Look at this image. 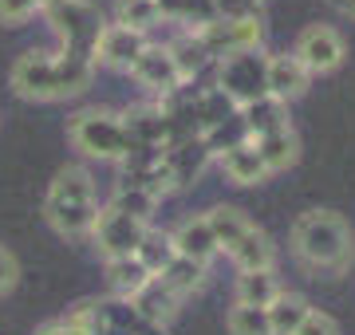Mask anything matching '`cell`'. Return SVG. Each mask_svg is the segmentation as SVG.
<instances>
[{"label":"cell","instance_id":"29","mask_svg":"<svg viewBox=\"0 0 355 335\" xmlns=\"http://www.w3.org/2000/svg\"><path fill=\"white\" fill-rule=\"evenodd\" d=\"M36 16V4L32 0H0V24L4 28H20Z\"/></svg>","mask_w":355,"mask_h":335},{"label":"cell","instance_id":"16","mask_svg":"<svg viewBox=\"0 0 355 335\" xmlns=\"http://www.w3.org/2000/svg\"><path fill=\"white\" fill-rule=\"evenodd\" d=\"M44 201H55V206H87L95 201V181L83 166H64L48 185V197Z\"/></svg>","mask_w":355,"mask_h":335},{"label":"cell","instance_id":"3","mask_svg":"<svg viewBox=\"0 0 355 335\" xmlns=\"http://www.w3.org/2000/svg\"><path fill=\"white\" fill-rule=\"evenodd\" d=\"M67 138L79 154L99 158V162H123L130 154V138L127 127H123V115L114 111H99V107H87V111H76L67 118Z\"/></svg>","mask_w":355,"mask_h":335},{"label":"cell","instance_id":"26","mask_svg":"<svg viewBox=\"0 0 355 335\" xmlns=\"http://www.w3.org/2000/svg\"><path fill=\"white\" fill-rule=\"evenodd\" d=\"M111 206L119 209V213H127V217L142 221V225H150L154 209H158V197H154L150 190H142V185H127V181H123V185L114 190Z\"/></svg>","mask_w":355,"mask_h":335},{"label":"cell","instance_id":"27","mask_svg":"<svg viewBox=\"0 0 355 335\" xmlns=\"http://www.w3.org/2000/svg\"><path fill=\"white\" fill-rule=\"evenodd\" d=\"M162 16H158V4L154 0H119L114 4V24L135 28V32H150Z\"/></svg>","mask_w":355,"mask_h":335},{"label":"cell","instance_id":"35","mask_svg":"<svg viewBox=\"0 0 355 335\" xmlns=\"http://www.w3.org/2000/svg\"><path fill=\"white\" fill-rule=\"evenodd\" d=\"M32 4H36V12H44V8H51V4H55V0H32Z\"/></svg>","mask_w":355,"mask_h":335},{"label":"cell","instance_id":"31","mask_svg":"<svg viewBox=\"0 0 355 335\" xmlns=\"http://www.w3.org/2000/svg\"><path fill=\"white\" fill-rule=\"evenodd\" d=\"M16 280H20V264H16V257L8 253V248L0 245V296H4V292H12Z\"/></svg>","mask_w":355,"mask_h":335},{"label":"cell","instance_id":"17","mask_svg":"<svg viewBox=\"0 0 355 335\" xmlns=\"http://www.w3.org/2000/svg\"><path fill=\"white\" fill-rule=\"evenodd\" d=\"M253 142V150L261 154L268 174H280V170L296 166V158H300V138H296V130H277V134H261V138H249Z\"/></svg>","mask_w":355,"mask_h":335},{"label":"cell","instance_id":"22","mask_svg":"<svg viewBox=\"0 0 355 335\" xmlns=\"http://www.w3.org/2000/svg\"><path fill=\"white\" fill-rule=\"evenodd\" d=\"M154 4H158V16H162V20L190 24V32L202 28V24H209L214 16H221L214 0H154Z\"/></svg>","mask_w":355,"mask_h":335},{"label":"cell","instance_id":"20","mask_svg":"<svg viewBox=\"0 0 355 335\" xmlns=\"http://www.w3.org/2000/svg\"><path fill=\"white\" fill-rule=\"evenodd\" d=\"M308 311H312V304H308L300 292H284V288H280L277 300L265 308V316H268L272 335H296V327L308 320Z\"/></svg>","mask_w":355,"mask_h":335},{"label":"cell","instance_id":"21","mask_svg":"<svg viewBox=\"0 0 355 335\" xmlns=\"http://www.w3.org/2000/svg\"><path fill=\"white\" fill-rule=\"evenodd\" d=\"M146 280H154L150 272L142 269L139 260L135 257H123V260H107V284H111V292L119 300H135L142 292V288H146Z\"/></svg>","mask_w":355,"mask_h":335},{"label":"cell","instance_id":"4","mask_svg":"<svg viewBox=\"0 0 355 335\" xmlns=\"http://www.w3.org/2000/svg\"><path fill=\"white\" fill-rule=\"evenodd\" d=\"M51 32L64 39V52L67 55H91L95 39L103 32L99 8L87 4V0H55L51 8H44Z\"/></svg>","mask_w":355,"mask_h":335},{"label":"cell","instance_id":"25","mask_svg":"<svg viewBox=\"0 0 355 335\" xmlns=\"http://www.w3.org/2000/svg\"><path fill=\"white\" fill-rule=\"evenodd\" d=\"M174 257H178V253H174V241H170V233H162V229H146L139 253H135V260H139V264L150 272V276H162V269H166Z\"/></svg>","mask_w":355,"mask_h":335},{"label":"cell","instance_id":"6","mask_svg":"<svg viewBox=\"0 0 355 335\" xmlns=\"http://www.w3.org/2000/svg\"><path fill=\"white\" fill-rule=\"evenodd\" d=\"M221 64V79H217V91L225 95L229 103L237 107H249L257 103L265 91V60L257 52H237V55H225V60H217Z\"/></svg>","mask_w":355,"mask_h":335},{"label":"cell","instance_id":"30","mask_svg":"<svg viewBox=\"0 0 355 335\" xmlns=\"http://www.w3.org/2000/svg\"><path fill=\"white\" fill-rule=\"evenodd\" d=\"M296 335H340V323L331 320L328 311L312 308V311H308V320L296 327Z\"/></svg>","mask_w":355,"mask_h":335},{"label":"cell","instance_id":"1","mask_svg":"<svg viewBox=\"0 0 355 335\" xmlns=\"http://www.w3.org/2000/svg\"><path fill=\"white\" fill-rule=\"evenodd\" d=\"M12 91L32 103H55L83 95L95 79L91 55H67V52H24L12 64Z\"/></svg>","mask_w":355,"mask_h":335},{"label":"cell","instance_id":"15","mask_svg":"<svg viewBox=\"0 0 355 335\" xmlns=\"http://www.w3.org/2000/svg\"><path fill=\"white\" fill-rule=\"evenodd\" d=\"M229 260L237 264V272H268L277 264V245H272V237L265 229L249 225V233L237 241V248L229 253Z\"/></svg>","mask_w":355,"mask_h":335},{"label":"cell","instance_id":"18","mask_svg":"<svg viewBox=\"0 0 355 335\" xmlns=\"http://www.w3.org/2000/svg\"><path fill=\"white\" fill-rule=\"evenodd\" d=\"M95 217H99V201H87V206H55V201H44V221L60 237H87Z\"/></svg>","mask_w":355,"mask_h":335},{"label":"cell","instance_id":"5","mask_svg":"<svg viewBox=\"0 0 355 335\" xmlns=\"http://www.w3.org/2000/svg\"><path fill=\"white\" fill-rule=\"evenodd\" d=\"M146 229H150V225H142V221L119 213L114 206H99V217L91 225V241H95L103 260H123V257H135V253H139Z\"/></svg>","mask_w":355,"mask_h":335},{"label":"cell","instance_id":"11","mask_svg":"<svg viewBox=\"0 0 355 335\" xmlns=\"http://www.w3.org/2000/svg\"><path fill=\"white\" fill-rule=\"evenodd\" d=\"M217 166H221V174H225L233 185H261V181H268V170H265V162H261V154L253 150L249 138L225 146V150L217 154Z\"/></svg>","mask_w":355,"mask_h":335},{"label":"cell","instance_id":"10","mask_svg":"<svg viewBox=\"0 0 355 335\" xmlns=\"http://www.w3.org/2000/svg\"><path fill=\"white\" fill-rule=\"evenodd\" d=\"M308 83H312V75L300 67V60H296L292 52L265 55V91L272 95V99L292 103V99H300V95L308 91Z\"/></svg>","mask_w":355,"mask_h":335},{"label":"cell","instance_id":"8","mask_svg":"<svg viewBox=\"0 0 355 335\" xmlns=\"http://www.w3.org/2000/svg\"><path fill=\"white\" fill-rule=\"evenodd\" d=\"M146 32H135V28H123V24H103L95 48H91V60L95 64H107V67H119V71H130L135 60L146 52Z\"/></svg>","mask_w":355,"mask_h":335},{"label":"cell","instance_id":"7","mask_svg":"<svg viewBox=\"0 0 355 335\" xmlns=\"http://www.w3.org/2000/svg\"><path fill=\"white\" fill-rule=\"evenodd\" d=\"M292 55L300 60V67H304L308 75H331V71L343 64L347 44H343V36L336 28L308 24L304 32L296 36V44H292Z\"/></svg>","mask_w":355,"mask_h":335},{"label":"cell","instance_id":"23","mask_svg":"<svg viewBox=\"0 0 355 335\" xmlns=\"http://www.w3.org/2000/svg\"><path fill=\"white\" fill-rule=\"evenodd\" d=\"M280 284H277V269L268 272H241L237 276V304H249V308H268L277 300Z\"/></svg>","mask_w":355,"mask_h":335},{"label":"cell","instance_id":"36","mask_svg":"<svg viewBox=\"0 0 355 335\" xmlns=\"http://www.w3.org/2000/svg\"><path fill=\"white\" fill-rule=\"evenodd\" d=\"M331 4H336V8H340V4H343V0H331Z\"/></svg>","mask_w":355,"mask_h":335},{"label":"cell","instance_id":"9","mask_svg":"<svg viewBox=\"0 0 355 335\" xmlns=\"http://www.w3.org/2000/svg\"><path fill=\"white\" fill-rule=\"evenodd\" d=\"M130 75H135V83H142L146 91L162 95V99L182 87V71H178V64H174L170 44H146V52L135 60Z\"/></svg>","mask_w":355,"mask_h":335},{"label":"cell","instance_id":"33","mask_svg":"<svg viewBox=\"0 0 355 335\" xmlns=\"http://www.w3.org/2000/svg\"><path fill=\"white\" fill-rule=\"evenodd\" d=\"M214 4H217V12H221V16H225L229 8H237V0H214Z\"/></svg>","mask_w":355,"mask_h":335},{"label":"cell","instance_id":"34","mask_svg":"<svg viewBox=\"0 0 355 335\" xmlns=\"http://www.w3.org/2000/svg\"><path fill=\"white\" fill-rule=\"evenodd\" d=\"M340 12H343V16H352V20H355V0H343V4H340Z\"/></svg>","mask_w":355,"mask_h":335},{"label":"cell","instance_id":"2","mask_svg":"<svg viewBox=\"0 0 355 335\" xmlns=\"http://www.w3.org/2000/svg\"><path fill=\"white\" fill-rule=\"evenodd\" d=\"M292 253L312 272H343L355 257L352 225L336 209H308L292 221Z\"/></svg>","mask_w":355,"mask_h":335},{"label":"cell","instance_id":"14","mask_svg":"<svg viewBox=\"0 0 355 335\" xmlns=\"http://www.w3.org/2000/svg\"><path fill=\"white\" fill-rule=\"evenodd\" d=\"M241 127H245V138H261V134L288 130V103H280L272 95H261L257 103L241 107Z\"/></svg>","mask_w":355,"mask_h":335},{"label":"cell","instance_id":"12","mask_svg":"<svg viewBox=\"0 0 355 335\" xmlns=\"http://www.w3.org/2000/svg\"><path fill=\"white\" fill-rule=\"evenodd\" d=\"M170 241H174L178 257L193 260V264H205V269H209V260L217 257V241H214V233H209V225H205V213L186 217L174 233H170Z\"/></svg>","mask_w":355,"mask_h":335},{"label":"cell","instance_id":"24","mask_svg":"<svg viewBox=\"0 0 355 335\" xmlns=\"http://www.w3.org/2000/svg\"><path fill=\"white\" fill-rule=\"evenodd\" d=\"M158 280H162L178 300H186V296H193V292L205 284V264H193V260H186V257H174L162 269Z\"/></svg>","mask_w":355,"mask_h":335},{"label":"cell","instance_id":"19","mask_svg":"<svg viewBox=\"0 0 355 335\" xmlns=\"http://www.w3.org/2000/svg\"><path fill=\"white\" fill-rule=\"evenodd\" d=\"M205 225H209V233H214L217 253H225V257H229V253L237 248V241L249 233V225H253V221L245 217L237 206H214L209 213H205Z\"/></svg>","mask_w":355,"mask_h":335},{"label":"cell","instance_id":"32","mask_svg":"<svg viewBox=\"0 0 355 335\" xmlns=\"http://www.w3.org/2000/svg\"><path fill=\"white\" fill-rule=\"evenodd\" d=\"M36 335H71V332H67L64 323L55 320V323H44V327H36Z\"/></svg>","mask_w":355,"mask_h":335},{"label":"cell","instance_id":"28","mask_svg":"<svg viewBox=\"0 0 355 335\" xmlns=\"http://www.w3.org/2000/svg\"><path fill=\"white\" fill-rule=\"evenodd\" d=\"M229 335H272L265 308H249V304H233L225 316Z\"/></svg>","mask_w":355,"mask_h":335},{"label":"cell","instance_id":"13","mask_svg":"<svg viewBox=\"0 0 355 335\" xmlns=\"http://www.w3.org/2000/svg\"><path fill=\"white\" fill-rule=\"evenodd\" d=\"M130 308L139 311L146 323H154V327H170L174 316H178V308H182V300L154 276V280H146V288H142L139 296L130 300Z\"/></svg>","mask_w":355,"mask_h":335}]
</instances>
